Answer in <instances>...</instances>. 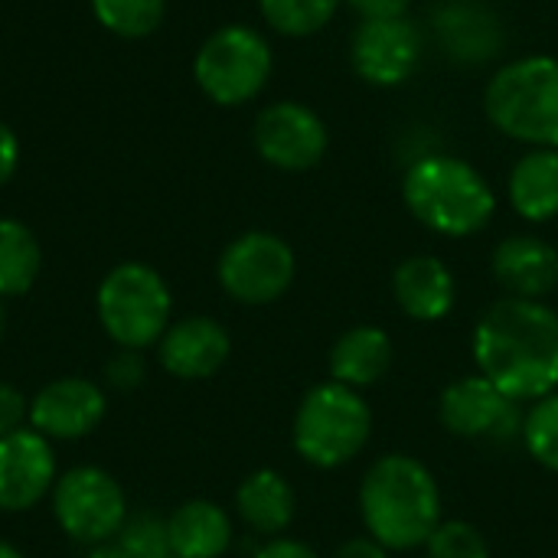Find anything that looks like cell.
I'll return each instance as SVG.
<instances>
[{"label": "cell", "mask_w": 558, "mask_h": 558, "mask_svg": "<svg viewBox=\"0 0 558 558\" xmlns=\"http://www.w3.org/2000/svg\"><path fill=\"white\" fill-rule=\"evenodd\" d=\"M474 360L513 402H539L558 389V314L543 301L504 298L474 330Z\"/></svg>", "instance_id": "1"}, {"label": "cell", "mask_w": 558, "mask_h": 558, "mask_svg": "<svg viewBox=\"0 0 558 558\" xmlns=\"http://www.w3.org/2000/svg\"><path fill=\"white\" fill-rule=\"evenodd\" d=\"M360 513L383 549H418L441 523V490L422 461L386 454L363 477Z\"/></svg>", "instance_id": "2"}, {"label": "cell", "mask_w": 558, "mask_h": 558, "mask_svg": "<svg viewBox=\"0 0 558 558\" xmlns=\"http://www.w3.org/2000/svg\"><path fill=\"white\" fill-rule=\"evenodd\" d=\"M402 196L422 226L451 239L481 232L497 209V196L484 173L448 154L418 157L402 180Z\"/></svg>", "instance_id": "3"}, {"label": "cell", "mask_w": 558, "mask_h": 558, "mask_svg": "<svg viewBox=\"0 0 558 558\" xmlns=\"http://www.w3.org/2000/svg\"><path fill=\"white\" fill-rule=\"evenodd\" d=\"M497 131L530 147H558V59L526 56L507 62L484 92Z\"/></svg>", "instance_id": "4"}, {"label": "cell", "mask_w": 558, "mask_h": 558, "mask_svg": "<svg viewBox=\"0 0 558 558\" xmlns=\"http://www.w3.org/2000/svg\"><path fill=\"white\" fill-rule=\"evenodd\" d=\"M373 432V412L363 396L343 383L314 386L294 415V448L314 468H340L353 461Z\"/></svg>", "instance_id": "5"}, {"label": "cell", "mask_w": 558, "mask_h": 558, "mask_svg": "<svg viewBox=\"0 0 558 558\" xmlns=\"http://www.w3.org/2000/svg\"><path fill=\"white\" fill-rule=\"evenodd\" d=\"M170 288L141 262H124L98 284V320L121 350H144L160 343L170 327Z\"/></svg>", "instance_id": "6"}, {"label": "cell", "mask_w": 558, "mask_h": 558, "mask_svg": "<svg viewBox=\"0 0 558 558\" xmlns=\"http://www.w3.org/2000/svg\"><path fill=\"white\" fill-rule=\"evenodd\" d=\"M271 46L268 39L242 23L222 26L216 29L193 59V78L199 85V92L222 105V108H235L252 101L271 75Z\"/></svg>", "instance_id": "7"}, {"label": "cell", "mask_w": 558, "mask_h": 558, "mask_svg": "<svg viewBox=\"0 0 558 558\" xmlns=\"http://www.w3.org/2000/svg\"><path fill=\"white\" fill-rule=\"evenodd\" d=\"M49 497L62 533L85 546L111 543L128 520V497L101 468H75L62 474Z\"/></svg>", "instance_id": "8"}, {"label": "cell", "mask_w": 558, "mask_h": 558, "mask_svg": "<svg viewBox=\"0 0 558 558\" xmlns=\"http://www.w3.org/2000/svg\"><path fill=\"white\" fill-rule=\"evenodd\" d=\"M298 271L291 245L271 232H245L226 245L219 258V284L239 304H271L278 301Z\"/></svg>", "instance_id": "9"}, {"label": "cell", "mask_w": 558, "mask_h": 558, "mask_svg": "<svg viewBox=\"0 0 558 558\" xmlns=\"http://www.w3.org/2000/svg\"><path fill=\"white\" fill-rule=\"evenodd\" d=\"M438 415L451 435L471 441H510L523 435V422H526L520 415V402H513L484 376H468L451 383L441 396Z\"/></svg>", "instance_id": "10"}, {"label": "cell", "mask_w": 558, "mask_h": 558, "mask_svg": "<svg viewBox=\"0 0 558 558\" xmlns=\"http://www.w3.org/2000/svg\"><path fill=\"white\" fill-rule=\"evenodd\" d=\"M327 124L301 101H275L255 118V147L278 170H311L327 154Z\"/></svg>", "instance_id": "11"}, {"label": "cell", "mask_w": 558, "mask_h": 558, "mask_svg": "<svg viewBox=\"0 0 558 558\" xmlns=\"http://www.w3.org/2000/svg\"><path fill=\"white\" fill-rule=\"evenodd\" d=\"M350 62L369 85H402L422 62V29L405 20H363L350 43Z\"/></svg>", "instance_id": "12"}, {"label": "cell", "mask_w": 558, "mask_h": 558, "mask_svg": "<svg viewBox=\"0 0 558 558\" xmlns=\"http://www.w3.org/2000/svg\"><path fill=\"white\" fill-rule=\"evenodd\" d=\"M56 458L49 438L33 428L0 438V510L23 513L43 504L56 487Z\"/></svg>", "instance_id": "13"}, {"label": "cell", "mask_w": 558, "mask_h": 558, "mask_svg": "<svg viewBox=\"0 0 558 558\" xmlns=\"http://www.w3.org/2000/svg\"><path fill=\"white\" fill-rule=\"evenodd\" d=\"M105 418V392L92 379L62 376L29 399V428L43 438L75 441L98 428Z\"/></svg>", "instance_id": "14"}, {"label": "cell", "mask_w": 558, "mask_h": 558, "mask_svg": "<svg viewBox=\"0 0 558 558\" xmlns=\"http://www.w3.org/2000/svg\"><path fill=\"white\" fill-rule=\"evenodd\" d=\"M160 366L177 379H209L216 376L229 353L232 340L222 324L213 317H186L180 324H170L160 337Z\"/></svg>", "instance_id": "15"}, {"label": "cell", "mask_w": 558, "mask_h": 558, "mask_svg": "<svg viewBox=\"0 0 558 558\" xmlns=\"http://www.w3.org/2000/svg\"><path fill=\"white\" fill-rule=\"evenodd\" d=\"M494 278L510 298L543 301L558 288V252L536 235L504 239L494 252Z\"/></svg>", "instance_id": "16"}, {"label": "cell", "mask_w": 558, "mask_h": 558, "mask_svg": "<svg viewBox=\"0 0 558 558\" xmlns=\"http://www.w3.org/2000/svg\"><path fill=\"white\" fill-rule=\"evenodd\" d=\"M435 33L441 49L461 65L490 62L504 46L500 20L487 7H474L468 0H451L445 10H438Z\"/></svg>", "instance_id": "17"}, {"label": "cell", "mask_w": 558, "mask_h": 558, "mask_svg": "<svg viewBox=\"0 0 558 558\" xmlns=\"http://www.w3.org/2000/svg\"><path fill=\"white\" fill-rule=\"evenodd\" d=\"M392 294L396 304L412 320H441L454 307V275L448 265L435 255H415L405 258L392 275Z\"/></svg>", "instance_id": "18"}, {"label": "cell", "mask_w": 558, "mask_h": 558, "mask_svg": "<svg viewBox=\"0 0 558 558\" xmlns=\"http://www.w3.org/2000/svg\"><path fill=\"white\" fill-rule=\"evenodd\" d=\"M170 556L222 558L232 546V520L213 500H190L167 517Z\"/></svg>", "instance_id": "19"}, {"label": "cell", "mask_w": 558, "mask_h": 558, "mask_svg": "<svg viewBox=\"0 0 558 558\" xmlns=\"http://www.w3.org/2000/svg\"><path fill=\"white\" fill-rule=\"evenodd\" d=\"M392 366V340L379 327H353L330 350V376L350 389L376 386Z\"/></svg>", "instance_id": "20"}, {"label": "cell", "mask_w": 558, "mask_h": 558, "mask_svg": "<svg viewBox=\"0 0 558 558\" xmlns=\"http://www.w3.org/2000/svg\"><path fill=\"white\" fill-rule=\"evenodd\" d=\"M235 510L248 530L262 536H278L291 526L298 497L278 471H255L239 484Z\"/></svg>", "instance_id": "21"}, {"label": "cell", "mask_w": 558, "mask_h": 558, "mask_svg": "<svg viewBox=\"0 0 558 558\" xmlns=\"http://www.w3.org/2000/svg\"><path fill=\"white\" fill-rule=\"evenodd\" d=\"M510 203L530 222L558 216V147H533L510 173Z\"/></svg>", "instance_id": "22"}, {"label": "cell", "mask_w": 558, "mask_h": 558, "mask_svg": "<svg viewBox=\"0 0 558 558\" xmlns=\"http://www.w3.org/2000/svg\"><path fill=\"white\" fill-rule=\"evenodd\" d=\"M43 268V248L29 226L0 219V298L26 294Z\"/></svg>", "instance_id": "23"}, {"label": "cell", "mask_w": 558, "mask_h": 558, "mask_svg": "<svg viewBox=\"0 0 558 558\" xmlns=\"http://www.w3.org/2000/svg\"><path fill=\"white\" fill-rule=\"evenodd\" d=\"M88 3L95 20L121 39L150 36L167 13V0H88Z\"/></svg>", "instance_id": "24"}, {"label": "cell", "mask_w": 558, "mask_h": 558, "mask_svg": "<svg viewBox=\"0 0 558 558\" xmlns=\"http://www.w3.org/2000/svg\"><path fill=\"white\" fill-rule=\"evenodd\" d=\"M343 0H258L265 23L284 36H311L324 29Z\"/></svg>", "instance_id": "25"}, {"label": "cell", "mask_w": 558, "mask_h": 558, "mask_svg": "<svg viewBox=\"0 0 558 558\" xmlns=\"http://www.w3.org/2000/svg\"><path fill=\"white\" fill-rule=\"evenodd\" d=\"M523 441L546 471L558 474V392L533 405V412L523 422Z\"/></svg>", "instance_id": "26"}, {"label": "cell", "mask_w": 558, "mask_h": 558, "mask_svg": "<svg viewBox=\"0 0 558 558\" xmlns=\"http://www.w3.org/2000/svg\"><path fill=\"white\" fill-rule=\"evenodd\" d=\"M114 543L131 558H170V536H167V520L154 513H137L128 517Z\"/></svg>", "instance_id": "27"}, {"label": "cell", "mask_w": 558, "mask_h": 558, "mask_svg": "<svg viewBox=\"0 0 558 558\" xmlns=\"http://www.w3.org/2000/svg\"><path fill=\"white\" fill-rule=\"evenodd\" d=\"M425 549H428V558H490V546L481 536V530L464 520L438 523Z\"/></svg>", "instance_id": "28"}, {"label": "cell", "mask_w": 558, "mask_h": 558, "mask_svg": "<svg viewBox=\"0 0 558 558\" xmlns=\"http://www.w3.org/2000/svg\"><path fill=\"white\" fill-rule=\"evenodd\" d=\"M105 379L121 392L137 389L144 383V356H141V350H118L105 366Z\"/></svg>", "instance_id": "29"}, {"label": "cell", "mask_w": 558, "mask_h": 558, "mask_svg": "<svg viewBox=\"0 0 558 558\" xmlns=\"http://www.w3.org/2000/svg\"><path fill=\"white\" fill-rule=\"evenodd\" d=\"M26 422H29V399L16 386L0 383V438L23 432Z\"/></svg>", "instance_id": "30"}, {"label": "cell", "mask_w": 558, "mask_h": 558, "mask_svg": "<svg viewBox=\"0 0 558 558\" xmlns=\"http://www.w3.org/2000/svg\"><path fill=\"white\" fill-rule=\"evenodd\" d=\"M20 167V137L16 131L0 118V186H7L13 180Z\"/></svg>", "instance_id": "31"}, {"label": "cell", "mask_w": 558, "mask_h": 558, "mask_svg": "<svg viewBox=\"0 0 558 558\" xmlns=\"http://www.w3.org/2000/svg\"><path fill=\"white\" fill-rule=\"evenodd\" d=\"M360 20H396V16H405L409 3L412 0H347Z\"/></svg>", "instance_id": "32"}, {"label": "cell", "mask_w": 558, "mask_h": 558, "mask_svg": "<svg viewBox=\"0 0 558 558\" xmlns=\"http://www.w3.org/2000/svg\"><path fill=\"white\" fill-rule=\"evenodd\" d=\"M255 558H320L311 546L298 543V539H271L265 549H258Z\"/></svg>", "instance_id": "33"}, {"label": "cell", "mask_w": 558, "mask_h": 558, "mask_svg": "<svg viewBox=\"0 0 558 558\" xmlns=\"http://www.w3.org/2000/svg\"><path fill=\"white\" fill-rule=\"evenodd\" d=\"M333 558H389V549H383L376 539H350L337 549Z\"/></svg>", "instance_id": "34"}, {"label": "cell", "mask_w": 558, "mask_h": 558, "mask_svg": "<svg viewBox=\"0 0 558 558\" xmlns=\"http://www.w3.org/2000/svg\"><path fill=\"white\" fill-rule=\"evenodd\" d=\"M88 558H131L114 539L111 543H101V546H95L92 553H88Z\"/></svg>", "instance_id": "35"}, {"label": "cell", "mask_w": 558, "mask_h": 558, "mask_svg": "<svg viewBox=\"0 0 558 558\" xmlns=\"http://www.w3.org/2000/svg\"><path fill=\"white\" fill-rule=\"evenodd\" d=\"M0 558H23V553H20L16 546H10V543L0 539Z\"/></svg>", "instance_id": "36"}, {"label": "cell", "mask_w": 558, "mask_h": 558, "mask_svg": "<svg viewBox=\"0 0 558 558\" xmlns=\"http://www.w3.org/2000/svg\"><path fill=\"white\" fill-rule=\"evenodd\" d=\"M3 330H7V307H3V298H0V337H3Z\"/></svg>", "instance_id": "37"}, {"label": "cell", "mask_w": 558, "mask_h": 558, "mask_svg": "<svg viewBox=\"0 0 558 558\" xmlns=\"http://www.w3.org/2000/svg\"><path fill=\"white\" fill-rule=\"evenodd\" d=\"M170 558H173V556H170Z\"/></svg>", "instance_id": "38"}]
</instances>
